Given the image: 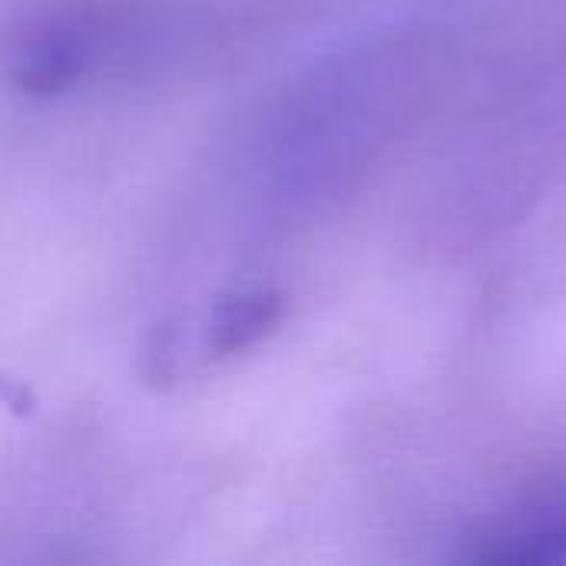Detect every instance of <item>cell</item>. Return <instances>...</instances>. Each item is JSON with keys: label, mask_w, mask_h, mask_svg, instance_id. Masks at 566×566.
Here are the masks:
<instances>
[{"label": "cell", "mask_w": 566, "mask_h": 566, "mask_svg": "<svg viewBox=\"0 0 566 566\" xmlns=\"http://www.w3.org/2000/svg\"><path fill=\"white\" fill-rule=\"evenodd\" d=\"M484 564H560L566 560V507H544L504 527L478 554Z\"/></svg>", "instance_id": "obj_1"}]
</instances>
